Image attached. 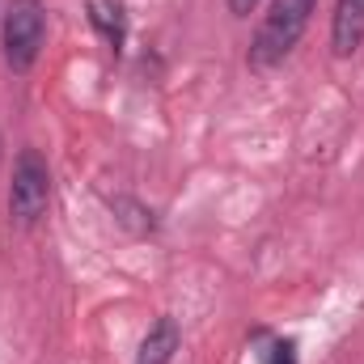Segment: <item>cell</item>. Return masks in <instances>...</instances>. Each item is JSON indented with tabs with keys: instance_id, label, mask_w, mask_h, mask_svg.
<instances>
[{
	"instance_id": "4",
	"label": "cell",
	"mask_w": 364,
	"mask_h": 364,
	"mask_svg": "<svg viewBox=\"0 0 364 364\" xmlns=\"http://www.w3.org/2000/svg\"><path fill=\"white\" fill-rule=\"evenodd\" d=\"M364 47V0H335L331 17V51L339 60L356 55Z\"/></svg>"
},
{
	"instance_id": "3",
	"label": "cell",
	"mask_w": 364,
	"mask_h": 364,
	"mask_svg": "<svg viewBox=\"0 0 364 364\" xmlns=\"http://www.w3.org/2000/svg\"><path fill=\"white\" fill-rule=\"evenodd\" d=\"M51 203V166L38 149H21L13 161V182H9V216L13 225L30 229L47 216Z\"/></svg>"
},
{
	"instance_id": "7",
	"label": "cell",
	"mask_w": 364,
	"mask_h": 364,
	"mask_svg": "<svg viewBox=\"0 0 364 364\" xmlns=\"http://www.w3.org/2000/svg\"><path fill=\"white\" fill-rule=\"evenodd\" d=\"M110 212H114L119 225H127L132 233H153V229H157L153 208H144V203H136V199H127V195H114V199H110Z\"/></svg>"
},
{
	"instance_id": "9",
	"label": "cell",
	"mask_w": 364,
	"mask_h": 364,
	"mask_svg": "<svg viewBox=\"0 0 364 364\" xmlns=\"http://www.w3.org/2000/svg\"><path fill=\"white\" fill-rule=\"evenodd\" d=\"M255 4H259V0H229V13H233V17H250Z\"/></svg>"
},
{
	"instance_id": "8",
	"label": "cell",
	"mask_w": 364,
	"mask_h": 364,
	"mask_svg": "<svg viewBox=\"0 0 364 364\" xmlns=\"http://www.w3.org/2000/svg\"><path fill=\"white\" fill-rule=\"evenodd\" d=\"M267 364H296V343L292 339H272V352H263Z\"/></svg>"
},
{
	"instance_id": "6",
	"label": "cell",
	"mask_w": 364,
	"mask_h": 364,
	"mask_svg": "<svg viewBox=\"0 0 364 364\" xmlns=\"http://www.w3.org/2000/svg\"><path fill=\"white\" fill-rule=\"evenodd\" d=\"M90 26L102 34V43L119 55L127 43V13L119 0H90Z\"/></svg>"
},
{
	"instance_id": "2",
	"label": "cell",
	"mask_w": 364,
	"mask_h": 364,
	"mask_svg": "<svg viewBox=\"0 0 364 364\" xmlns=\"http://www.w3.org/2000/svg\"><path fill=\"white\" fill-rule=\"evenodd\" d=\"M47 38V4L43 0H9L0 17V51L13 73H30Z\"/></svg>"
},
{
	"instance_id": "1",
	"label": "cell",
	"mask_w": 364,
	"mask_h": 364,
	"mask_svg": "<svg viewBox=\"0 0 364 364\" xmlns=\"http://www.w3.org/2000/svg\"><path fill=\"white\" fill-rule=\"evenodd\" d=\"M314 9H318V0H272V9L263 13L259 30H255V38H250V51H246L250 68L267 73L275 64H284V60L292 55V47L301 43V34H305Z\"/></svg>"
},
{
	"instance_id": "5",
	"label": "cell",
	"mask_w": 364,
	"mask_h": 364,
	"mask_svg": "<svg viewBox=\"0 0 364 364\" xmlns=\"http://www.w3.org/2000/svg\"><path fill=\"white\" fill-rule=\"evenodd\" d=\"M178 348H182V326H178V318L161 314V318H157V322L144 331V339H140V352H136V364H170Z\"/></svg>"
}]
</instances>
